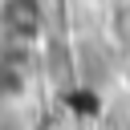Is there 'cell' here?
Returning a JSON list of instances; mask_svg holds the SVG:
<instances>
[{
  "label": "cell",
  "instance_id": "cell-1",
  "mask_svg": "<svg viewBox=\"0 0 130 130\" xmlns=\"http://www.w3.org/2000/svg\"><path fill=\"white\" fill-rule=\"evenodd\" d=\"M41 4L37 0H4L0 4V32L8 37V41H16V45H24V41H37V32H41Z\"/></svg>",
  "mask_w": 130,
  "mask_h": 130
},
{
  "label": "cell",
  "instance_id": "cell-2",
  "mask_svg": "<svg viewBox=\"0 0 130 130\" xmlns=\"http://www.w3.org/2000/svg\"><path fill=\"white\" fill-rule=\"evenodd\" d=\"M20 89H24V73H20V65H16L12 57L0 53V106L12 102V98H20Z\"/></svg>",
  "mask_w": 130,
  "mask_h": 130
},
{
  "label": "cell",
  "instance_id": "cell-3",
  "mask_svg": "<svg viewBox=\"0 0 130 130\" xmlns=\"http://www.w3.org/2000/svg\"><path fill=\"white\" fill-rule=\"evenodd\" d=\"M114 28L122 45H130V0H114Z\"/></svg>",
  "mask_w": 130,
  "mask_h": 130
}]
</instances>
